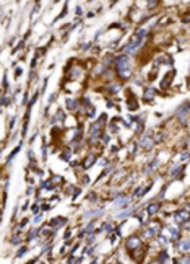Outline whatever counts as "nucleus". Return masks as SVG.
I'll list each match as a JSON object with an SVG mask.
<instances>
[{
  "instance_id": "obj_8",
  "label": "nucleus",
  "mask_w": 190,
  "mask_h": 264,
  "mask_svg": "<svg viewBox=\"0 0 190 264\" xmlns=\"http://www.w3.org/2000/svg\"><path fill=\"white\" fill-rule=\"evenodd\" d=\"M94 155H90V157H86V160H85V163H83V166L85 168H90V166H93L94 165Z\"/></svg>"
},
{
  "instance_id": "obj_19",
  "label": "nucleus",
  "mask_w": 190,
  "mask_h": 264,
  "mask_svg": "<svg viewBox=\"0 0 190 264\" xmlns=\"http://www.w3.org/2000/svg\"><path fill=\"white\" fill-rule=\"evenodd\" d=\"M158 238H159V243H163V244H166V243H167V240H166L164 236H161V235H159Z\"/></svg>"
},
{
  "instance_id": "obj_17",
  "label": "nucleus",
  "mask_w": 190,
  "mask_h": 264,
  "mask_svg": "<svg viewBox=\"0 0 190 264\" xmlns=\"http://www.w3.org/2000/svg\"><path fill=\"white\" fill-rule=\"evenodd\" d=\"M41 220H42V213H39V215H36V217H34V224L37 225V224L41 222Z\"/></svg>"
},
{
  "instance_id": "obj_9",
  "label": "nucleus",
  "mask_w": 190,
  "mask_h": 264,
  "mask_svg": "<svg viewBox=\"0 0 190 264\" xmlns=\"http://www.w3.org/2000/svg\"><path fill=\"white\" fill-rule=\"evenodd\" d=\"M99 215H102V210H101V209H96V210H90V212L85 215V218H88V217H99Z\"/></svg>"
},
{
  "instance_id": "obj_22",
  "label": "nucleus",
  "mask_w": 190,
  "mask_h": 264,
  "mask_svg": "<svg viewBox=\"0 0 190 264\" xmlns=\"http://www.w3.org/2000/svg\"><path fill=\"white\" fill-rule=\"evenodd\" d=\"M11 243H13V244H18V243H20V238H18V236H15V240H13Z\"/></svg>"
},
{
  "instance_id": "obj_16",
  "label": "nucleus",
  "mask_w": 190,
  "mask_h": 264,
  "mask_svg": "<svg viewBox=\"0 0 190 264\" xmlns=\"http://www.w3.org/2000/svg\"><path fill=\"white\" fill-rule=\"evenodd\" d=\"M68 158H70V150H67L65 153H62V160H65V162H67Z\"/></svg>"
},
{
  "instance_id": "obj_10",
  "label": "nucleus",
  "mask_w": 190,
  "mask_h": 264,
  "mask_svg": "<svg viewBox=\"0 0 190 264\" xmlns=\"http://www.w3.org/2000/svg\"><path fill=\"white\" fill-rule=\"evenodd\" d=\"M158 210H159V204H151L150 207H148V213H150V215L158 213Z\"/></svg>"
},
{
  "instance_id": "obj_14",
  "label": "nucleus",
  "mask_w": 190,
  "mask_h": 264,
  "mask_svg": "<svg viewBox=\"0 0 190 264\" xmlns=\"http://www.w3.org/2000/svg\"><path fill=\"white\" fill-rule=\"evenodd\" d=\"M132 212H133V209H127V210H124L122 213H119L117 217H119V218H124V217H127V215H132Z\"/></svg>"
},
{
  "instance_id": "obj_2",
  "label": "nucleus",
  "mask_w": 190,
  "mask_h": 264,
  "mask_svg": "<svg viewBox=\"0 0 190 264\" xmlns=\"http://www.w3.org/2000/svg\"><path fill=\"white\" fill-rule=\"evenodd\" d=\"M141 244V240L138 238V236H130V238L127 240V248L128 249H135V248H138Z\"/></svg>"
},
{
  "instance_id": "obj_6",
  "label": "nucleus",
  "mask_w": 190,
  "mask_h": 264,
  "mask_svg": "<svg viewBox=\"0 0 190 264\" xmlns=\"http://www.w3.org/2000/svg\"><path fill=\"white\" fill-rule=\"evenodd\" d=\"M130 202V197H127V196H122V197H119L117 201H115V207H122V205H127V204Z\"/></svg>"
},
{
  "instance_id": "obj_12",
  "label": "nucleus",
  "mask_w": 190,
  "mask_h": 264,
  "mask_svg": "<svg viewBox=\"0 0 190 264\" xmlns=\"http://www.w3.org/2000/svg\"><path fill=\"white\" fill-rule=\"evenodd\" d=\"M127 104H128V109H132V111H135L136 106H138V104H136V101L133 100V98H130V101H127Z\"/></svg>"
},
{
  "instance_id": "obj_7",
  "label": "nucleus",
  "mask_w": 190,
  "mask_h": 264,
  "mask_svg": "<svg viewBox=\"0 0 190 264\" xmlns=\"http://www.w3.org/2000/svg\"><path fill=\"white\" fill-rule=\"evenodd\" d=\"M141 147H143V148H151V147H153V139L148 137V135H145V137L141 139Z\"/></svg>"
},
{
  "instance_id": "obj_20",
  "label": "nucleus",
  "mask_w": 190,
  "mask_h": 264,
  "mask_svg": "<svg viewBox=\"0 0 190 264\" xmlns=\"http://www.w3.org/2000/svg\"><path fill=\"white\" fill-rule=\"evenodd\" d=\"M182 263H185V264H190V256H185V258H182Z\"/></svg>"
},
{
  "instance_id": "obj_15",
  "label": "nucleus",
  "mask_w": 190,
  "mask_h": 264,
  "mask_svg": "<svg viewBox=\"0 0 190 264\" xmlns=\"http://www.w3.org/2000/svg\"><path fill=\"white\" fill-rule=\"evenodd\" d=\"M172 75H174V70H172V72H171V73H169V77L166 75L164 81H163V86H167V85H169V83H171V78H172Z\"/></svg>"
},
{
  "instance_id": "obj_5",
  "label": "nucleus",
  "mask_w": 190,
  "mask_h": 264,
  "mask_svg": "<svg viewBox=\"0 0 190 264\" xmlns=\"http://www.w3.org/2000/svg\"><path fill=\"white\" fill-rule=\"evenodd\" d=\"M179 251H182V253H189V251H190V238L180 241V243H179Z\"/></svg>"
},
{
  "instance_id": "obj_3",
  "label": "nucleus",
  "mask_w": 190,
  "mask_h": 264,
  "mask_svg": "<svg viewBox=\"0 0 190 264\" xmlns=\"http://www.w3.org/2000/svg\"><path fill=\"white\" fill-rule=\"evenodd\" d=\"M175 220H177V222H180V224H185V222H187V220H189V212H185V210H179V212H175Z\"/></svg>"
},
{
  "instance_id": "obj_21",
  "label": "nucleus",
  "mask_w": 190,
  "mask_h": 264,
  "mask_svg": "<svg viewBox=\"0 0 190 264\" xmlns=\"http://www.w3.org/2000/svg\"><path fill=\"white\" fill-rule=\"evenodd\" d=\"M94 235H91V236H88V243H94Z\"/></svg>"
},
{
  "instance_id": "obj_11",
  "label": "nucleus",
  "mask_w": 190,
  "mask_h": 264,
  "mask_svg": "<svg viewBox=\"0 0 190 264\" xmlns=\"http://www.w3.org/2000/svg\"><path fill=\"white\" fill-rule=\"evenodd\" d=\"M67 106L70 108L72 111H75V109H78V101H75V100H67Z\"/></svg>"
},
{
  "instance_id": "obj_13",
  "label": "nucleus",
  "mask_w": 190,
  "mask_h": 264,
  "mask_svg": "<svg viewBox=\"0 0 190 264\" xmlns=\"http://www.w3.org/2000/svg\"><path fill=\"white\" fill-rule=\"evenodd\" d=\"M155 95H156V92L153 90V88H148V90L145 92V98H146V100H150V98H153Z\"/></svg>"
},
{
  "instance_id": "obj_4",
  "label": "nucleus",
  "mask_w": 190,
  "mask_h": 264,
  "mask_svg": "<svg viewBox=\"0 0 190 264\" xmlns=\"http://www.w3.org/2000/svg\"><path fill=\"white\" fill-rule=\"evenodd\" d=\"M65 222H67V220L64 217H55V218H52V220L49 222V227H52V228H59L60 225H64Z\"/></svg>"
},
{
  "instance_id": "obj_18",
  "label": "nucleus",
  "mask_w": 190,
  "mask_h": 264,
  "mask_svg": "<svg viewBox=\"0 0 190 264\" xmlns=\"http://www.w3.org/2000/svg\"><path fill=\"white\" fill-rule=\"evenodd\" d=\"M26 251H28V249H26V246H25V248H21L20 251H18V254H16V256H18V258H21V256H23V254H25Z\"/></svg>"
},
{
  "instance_id": "obj_1",
  "label": "nucleus",
  "mask_w": 190,
  "mask_h": 264,
  "mask_svg": "<svg viewBox=\"0 0 190 264\" xmlns=\"http://www.w3.org/2000/svg\"><path fill=\"white\" fill-rule=\"evenodd\" d=\"M115 69H117V73H119L122 78L130 77V64H128V57H127V56H119V57H117V61H115Z\"/></svg>"
}]
</instances>
